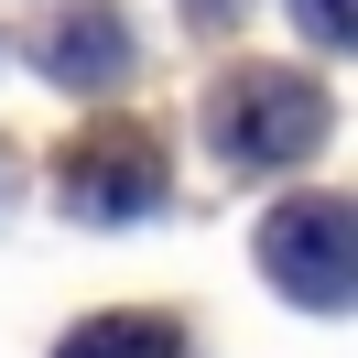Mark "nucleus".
<instances>
[{"instance_id": "2", "label": "nucleus", "mask_w": 358, "mask_h": 358, "mask_svg": "<svg viewBox=\"0 0 358 358\" xmlns=\"http://www.w3.org/2000/svg\"><path fill=\"white\" fill-rule=\"evenodd\" d=\"M261 271L293 293V304H315V315L358 304V217H348V196L271 206V217H261Z\"/></svg>"}, {"instance_id": "5", "label": "nucleus", "mask_w": 358, "mask_h": 358, "mask_svg": "<svg viewBox=\"0 0 358 358\" xmlns=\"http://www.w3.org/2000/svg\"><path fill=\"white\" fill-rule=\"evenodd\" d=\"M55 358H196V348H185V326H163V315H87Z\"/></svg>"}, {"instance_id": "3", "label": "nucleus", "mask_w": 358, "mask_h": 358, "mask_svg": "<svg viewBox=\"0 0 358 358\" xmlns=\"http://www.w3.org/2000/svg\"><path fill=\"white\" fill-rule=\"evenodd\" d=\"M66 206L76 217H152L163 206V141L141 120H98L66 152Z\"/></svg>"}, {"instance_id": "1", "label": "nucleus", "mask_w": 358, "mask_h": 358, "mask_svg": "<svg viewBox=\"0 0 358 358\" xmlns=\"http://www.w3.org/2000/svg\"><path fill=\"white\" fill-rule=\"evenodd\" d=\"M326 87L293 66H239L217 98H206V141H217L239 174H293V163L326 152Z\"/></svg>"}, {"instance_id": "6", "label": "nucleus", "mask_w": 358, "mask_h": 358, "mask_svg": "<svg viewBox=\"0 0 358 358\" xmlns=\"http://www.w3.org/2000/svg\"><path fill=\"white\" fill-rule=\"evenodd\" d=\"M293 11H304V33H315V44H348V33H358V11H348V0H293Z\"/></svg>"}, {"instance_id": "7", "label": "nucleus", "mask_w": 358, "mask_h": 358, "mask_svg": "<svg viewBox=\"0 0 358 358\" xmlns=\"http://www.w3.org/2000/svg\"><path fill=\"white\" fill-rule=\"evenodd\" d=\"M228 11H239V0H196V22H228Z\"/></svg>"}, {"instance_id": "4", "label": "nucleus", "mask_w": 358, "mask_h": 358, "mask_svg": "<svg viewBox=\"0 0 358 358\" xmlns=\"http://www.w3.org/2000/svg\"><path fill=\"white\" fill-rule=\"evenodd\" d=\"M33 66L55 87H120L131 76V22H120V0H66L44 33H33Z\"/></svg>"}]
</instances>
